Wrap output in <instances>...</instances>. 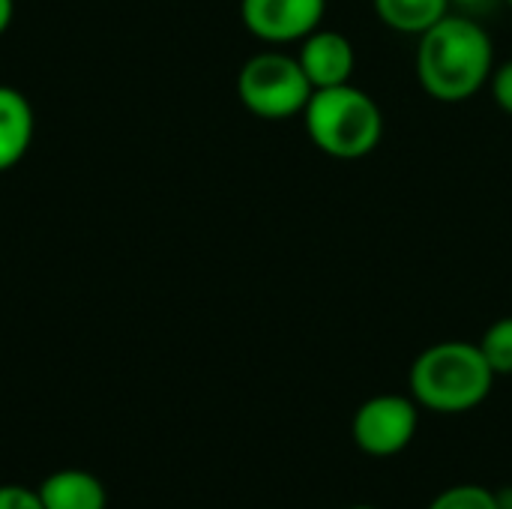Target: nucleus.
I'll return each instance as SVG.
<instances>
[{
    "label": "nucleus",
    "instance_id": "nucleus-1",
    "mask_svg": "<svg viewBox=\"0 0 512 509\" xmlns=\"http://www.w3.org/2000/svg\"><path fill=\"white\" fill-rule=\"evenodd\" d=\"M417 39V81L435 102L459 105L489 84L495 42L477 18L450 12Z\"/></svg>",
    "mask_w": 512,
    "mask_h": 509
},
{
    "label": "nucleus",
    "instance_id": "nucleus-2",
    "mask_svg": "<svg viewBox=\"0 0 512 509\" xmlns=\"http://www.w3.org/2000/svg\"><path fill=\"white\" fill-rule=\"evenodd\" d=\"M495 378L498 375L486 363L480 345L447 339L429 345L411 363L408 387L420 408L435 414H465L489 399Z\"/></svg>",
    "mask_w": 512,
    "mask_h": 509
},
{
    "label": "nucleus",
    "instance_id": "nucleus-3",
    "mask_svg": "<svg viewBox=\"0 0 512 509\" xmlns=\"http://www.w3.org/2000/svg\"><path fill=\"white\" fill-rule=\"evenodd\" d=\"M309 141L330 159L357 162L378 150L384 138V114L372 93L357 84L321 87L303 108Z\"/></svg>",
    "mask_w": 512,
    "mask_h": 509
},
{
    "label": "nucleus",
    "instance_id": "nucleus-4",
    "mask_svg": "<svg viewBox=\"0 0 512 509\" xmlns=\"http://www.w3.org/2000/svg\"><path fill=\"white\" fill-rule=\"evenodd\" d=\"M315 87L306 78L297 54L261 51L237 72V99L261 120H288L303 114Z\"/></svg>",
    "mask_w": 512,
    "mask_h": 509
},
{
    "label": "nucleus",
    "instance_id": "nucleus-5",
    "mask_svg": "<svg viewBox=\"0 0 512 509\" xmlns=\"http://www.w3.org/2000/svg\"><path fill=\"white\" fill-rule=\"evenodd\" d=\"M417 402L414 396H399V393H381L366 399L351 423L354 444L375 459H390L402 453L414 435H417Z\"/></svg>",
    "mask_w": 512,
    "mask_h": 509
},
{
    "label": "nucleus",
    "instance_id": "nucleus-6",
    "mask_svg": "<svg viewBox=\"0 0 512 509\" xmlns=\"http://www.w3.org/2000/svg\"><path fill=\"white\" fill-rule=\"evenodd\" d=\"M327 0H240L243 27L267 45L303 42L324 24Z\"/></svg>",
    "mask_w": 512,
    "mask_h": 509
},
{
    "label": "nucleus",
    "instance_id": "nucleus-7",
    "mask_svg": "<svg viewBox=\"0 0 512 509\" xmlns=\"http://www.w3.org/2000/svg\"><path fill=\"white\" fill-rule=\"evenodd\" d=\"M297 60L315 90L348 84L357 69V51H354L351 39L324 24L300 42Z\"/></svg>",
    "mask_w": 512,
    "mask_h": 509
},
{
    "label": "nucleus",
    "instance_id": "nucleus-8",
    "mask_svg": "<svg viewBox=\"0 0 512 509\" xmlns=\"http://www.w3.org/2000/svg\"><path fill=\"white\" fill-rule=\"evenodd\" d=\"M33 129L36 117L30 99L12 84H0V174L12 171L27 156Z\"/></svg>",
    "mask_w": 512,
    "mask_h": 509
},
{
    "label": "nucleus",
    "instance_id": "nucleus-9",
    "mask_svg": "<svg viewBox=\"0 0 512 509\" xmlns=\"http://www.w3.org/2000/svg\"><path fill=\"white\" fill-rule=\"evenodd\" d=\"M45 509H105L108 495L99 477L81 468H63L42 480L36 489Z\"/></svg>",
    "mask_w": 512,
    "mask_h": 509
},
{
    "label": "nucleus",
    "instance_id": "nucleus-10",
    "mask_svg": "<svg viewBox=\"0 0 512 509\" xmlns=\"http://www.w3.org/2000/svg\"><path fill=\"white\" fill-rule=\"evenodd\" d=\"M372 6L381 24L402 36H423L453 12L450 0H372Z\"/></svg>",
    "mask_w": 512,
    "mask_h": 509
},
{
    "label": "nucleus",
    "instance_id": "nucleus-11",
    "mask_svg": "<svg viewBox=\"0 0 512 509\" xmlns=\"http://www.w3.org/2000/svg\"><path fill=\"white\" fill-rule=\"evenodd\" d=\"M477 345L495 375H512V315L489 324Z\"/></svg>",
    "mask_w": 512,
    "mask_h": 509
},
{
    "label": "nucleus",
    "instance_id": "nucleus-12",
    "mask_svg": "<svg viewBox=\"0 0 512 509\" xmlns=\"http://www.w3.org/2000/svg\"><path fill=\"white\" fill-rule=\"evenodd\" d=\"M429 509H501L498 507V495L489 492L486 486H474V483H465V486H453V489H444Z\"/></svg>",
    "mask_w": 512,
    "mask_h": 509
},
{
    "label": "nucleus",
    "instance_id": "nucleus-13",
    "mask_svg": "<svg viewBox=\"0 0 512 509\" xmlns=\"http://www.w3.org/2000/svg\"><path fill=\"white\" fill-rule=\"evenodd\" d=\"M489 87H492L495 105H498L504 114H510L512 117V60L495 66V72H492V78H489Z\"/></svg>",
    "mask_w": 512,
    "mask_h": 509
},
{
    "label": "nucleus",
    "instance_id": "nucleus-14",
    "mask_svg": "<svg viewBox=\"0 0 512 509\" xmlns=\"http://www.w3.org/2000/svg\"><path fill=\"white\" fill-rule=\"evenodd\" d=\"M0 509H45L39 501V492L36 489H27V486H0Z\"/></svg>",
    "mask_w": 512,
    "mask_h": 509
},
{
    "label": "nucleus",
    "instance_id": "nucleus-15",
    "mask_svg": "<svg viewBox=\"0 0 512 509\" xmlns=\"http://www.w3.org/2000/svg\"><path fill=\"white\" fill-rule=\"evenodd\" d=\"M498 3H504V0H450V9L477 18V15H483V12H492Z\"/></svg>",
    "mask_w": 512,
    "mask_h": 509
},
{
    "label": "nucleus",
    "instance_id": "nucleus-16",
    "mask_svg": "<svg viewBox=\"0 0 512 509\" xmlns=\"http://www.w3.org/2000/svg\"><path fill=\"white\" fill-rule=\"evenodd\" d=\"M12 18H15V0H0V36L9 30Z\"/></svg>",
    "mask_w": 512,
    "mask_h": 509
},
{
    "label": "nucleus",
    "instance_id": "nucleus-17",
    "mask_svg": "<svg viewBox=\"0 0 512 509\" xmlns=\"http://www.w3.org/2000/svg\"><path fill=\"white\" fill-rule=\"evenodd\" d=\"M498 495V507L512 509V489H504V492H495Z\"/></svg>",
    "mask_w": 512,
    "mask_h": 509
},
{
    "label": "nucleus",
    "instance_id": "nucleus-18",
    "mask_svg": "<svg viewBox=\"0 0 512 509\" xmlns=\"http://www.w3.org/2000/svg\"><path fill=\"white\" fill-rule=\"evenodd\" d=\"M348 509H378V507H348Z\"/></svg>",
    "mask_w": 512,
    "mask_h": 509
},
{
    "label": "nucleus",
    "instance_id": "nucleus-19",
    "mask_svg": "<svg viewBox=\"0 0 512 509\" xmlns=\"http://www.w3.org/2000/svg\"><path fill=\"white\" fill-rule=\"evenodd\" d=\"M504 3H507V6H512V0H504Z\"/></svg>",
    "mask_w": 512,
    "mask_h": 509
}]
</instances>
